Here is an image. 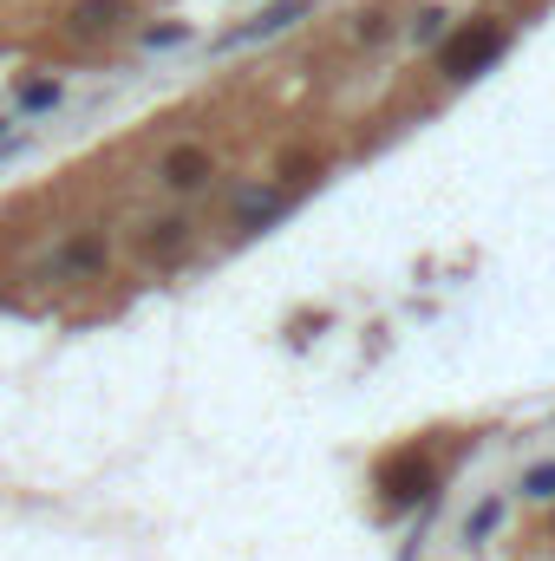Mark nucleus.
Returning <instances> with one entry per match:
<instances>
[{"mask_svg":"<svg viewBox=\"0 0 555 561\" xmlns=\"http://www.w3.org/2000/svg\"><path fill=\"white\" fill-rule=\"evenodd\" d=\"M503 39H510V33H503L497 20H471L464 33H451V39H444V53H438V72L464 85V79H477V72H484V66L503 53Z\"/></svg>","mask_w":555,"mask_h":561,"instance_id":"1","label":"nucleus"},{"mask_svg":"<svg viewBox=\"0 0 555 561\" xmlns=\"http://www.w3.org/2000/svg\"><path fill=\"white\" fill-rule=\"evenodd\" d=\"M138 255L144 262H157V268L183 262V255H190V222H183V216H157V222H144Z\"/></svg>","mask_w":555,"mask_h":561,"instance_id":"2","label":"nucleus"},{"mask_svg":"<svg viewBox=\"0 0 555 561\" xmlns=\"http://www.w3.org/2000/svg\"><path fill=\"white\" fill-rule=\"evenodd\" d=\"M380 483H386V496H393V503H412V496L431 490V463H424L418 450H399V457L380 470Z\"/></svg>","mask_w":555,"mask_h":561,"instance_id":"3","label":"nucleus"},{"mask_svg":"<svg viewBox=\"0 0 555 561\" xmlns=\"http://www.w3.org/2000/svg\"><path fill=\"white\" fill-rule=\"evenodd\" d=\"M157 176H163L170 190H203V183H209V150H203V144H177Z\"/></svg>","mask_w":555,"mask_h":561,"instance_id":"4","label":"nucleus"},{"mask_svg":"<svg viewBox=\"0 0 555 561\" xmlns=\"http://www.w3.org/2000/svg\"><path fill=\"white\" fill-rule=\"evenodd\" d=\"M99 262H105V242H99V236H72V242H66V249H59V255L46 262V275L72 280V275H92Z\"/></svg>","mask_w":555,"mask_h":561,"instance_id":"5","label":"nucleus"},{"mask_svg":"<svg viewBox=\"0 0 555 561\" xmlns=\"http://www.w3.org/2000/svg\"><path fill=\"white\" fill-rule=\"evenodd\" d=\"M125 13H132L125 0H86V7H72V33H112Z\"/></svg>","mask_w":555,"mask_h":561,"instance_id":"6","label":"nucleus"},{"mask_svg":"<svg viewBox=\"0 0 555 561\" xmlns=\"http://www.w3.org/2000/svg\"><path fill=\"white\" fill-rule=\"evenodd\" d=\"M281 209H287V196H281V190H242V203H236L242 229H262V222H275Z\"/></svg>","mask_w":555,"mask_h":561,"instance_id":"7","label":"nucleus"},{"mask_svg":"<svg viewBox=\"0 0 555 561\" xmlns=\"http://www.w3.org/2000/svg\"><path fill=\"white\" fill-rule=\"evenodd\" d=\"M301 13H307V0H287V7H275V13H262L256 26H242V33H236L229 46H242V39H262V33H281V26H294Z\"/></svg>","mask_w":555,"mask_h":561,"instance_id":"8","label":"nucleus"},{"mask_svg":"<svg viewBox=\"0 0 555 561\" xmlns=\"http://www.w3.org/2000/svg\"><path fill=\"white\" fill-rule=\"evenodd\" d=\"M490 529H497V503H484V510L464 523V536H471V542H477V536H490Z\"/></svg>","mask_w":555,"mask_h":561,"instance_id":"9","label":"nucleus"},{"mask_svg":"<svg viewBox=\"0 0 555 561\" xmlns=\"http://www.w3.org/2000/svg\"><path fill=\"white\" fill-rule=\"evenodd\" d=\"M530 496H555V463H543V470H530Z\"/></svg>","mask_w":555,"mask_h":561,"instance_id":"10","label":"nucleus"},{"mask_svg":"<svg viewBox=\"0 0 555 561\" xmlns=\"http://www.w3.org/2000/svg\"><path fill=\"white\" fill-rule=\"evenodd\" d=\"M412 33H418V39H438V33H444V13H418Z\"/></svg>","mask_w":555,"mask_h":561,"instance_id":"11","label":"nucleus"}]
</instances>
